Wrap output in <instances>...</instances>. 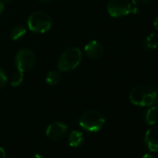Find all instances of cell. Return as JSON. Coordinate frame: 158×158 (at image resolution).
Segmentation results:
<instances>
[{"label":"cell","instance_id":"obj_1","mask_svg":"<svg viewBox=\"0 0 158 158\" xmlns=\"http://www.w3.org/2000/svg\"><path fill=\"white\" fill-rule=\"evenodd\" d=\"M156 91L147 85H139L133 88L129 93V101L137 106H152L157 101Z\"/></svg>","mask_w":158,"mask_h":158},{"label":"cell","instance_id":"obj_2","mask_svg":"<svg viewBox=\"0 0 158 158\" xmlns=\"http://www.w3.org/2000/svg\"><path fill=\"white\" fill-rule=\"evenodd\" d=\"M82 60V52L76 47L66 48L58 60V68L60 72H69L75 69Z\"/></svg>","mask_w":158,"mask_h":158},{"label":"cell","instance_id":"obj_3","mask_svg":"<svg viewBox=\"0 0 158 158\" xmlns=\"http://www.w3.org/2000/svg\"><path fill=\"white\" fill-rule=\"evenodd\" d=\"M105 124V118L103 114L97 110H89L85 112L80 119L79 125L80 127L89 132L100 131Z\"/></svg>","mask_w":158,"mask_h":158},{"label":"cell","instance_id":"obj_4","mask_svg":"<svg viewBox=\"0 0 158 158\" xmlns=\"http://www.w3.org/2000/svg\"><path fill=\"white\" fill-rule=\"evenodd\" d=\"M52 24L53 20L51 16L45 11H35L27 20L28 28L34 33H46L50 30Z\"/></svg>","mask_w":158,"mask_h":158},{"label":"cell","instance_id":"obj_5","mask_svg":"<svg viewBox=\"0 0 158 158\" xmlns=\"http://www.w3.org/2000/svg\"><path fill=\"white\" fill-rule=\"evenodd\" d=\"M36 62V57L33 50L23 48L18 51L15 57V64L19 71L23 73L29 72L34 69Z\"/></svg>","mask_w":158,"mask_h":158},{"label":"cell","instance_id":"obj_6","mask_svg":"<svg viewBox=\"0 0 158 158\" xmlns=\"http://www.w3.org/2000/svg\"><path fill=\"white\" fill-rule=\"evenodd\" d=\"M107 11L114 18H120L132 12V7L129 0H109Z\"/></svg>","mask_w":158,"mask_h":158},{"label":"cell","instance_id":"obj_7","mask_svg":"<svg viewBox=\"0 0 158 158\" xmlns=\"http://www.w3.org/2000/svg\"><path fill=\"white\" fill-rule=\"evenodd\" d=\"M68 127L61 122H53L51 123L46 131L47 137L51 140H60L62 139L67 133Z\"/></svg>","mask_w":158,"mask_h":158},{"label":"cell","instance_id":"obj_8","mask_svg":"<svg viewBox=\"0 0 158 158\" xmlns=\"http://www.w3.org/2000/svg\"><path fill=\"white\" fill-rule=\"evenodd\" d=\"M85 53L91 60H98L102 57L104 48L102 44L97 40H92L85 46Z\"/></svg>","mask_w":158,"mask_h":158},{"label":"cell","instance_id":"obj_9","mask_svg":"<svg viewBox=\"0 0 158 158\" xmlns=\"http://www.w3.org/2000/svg\"><path fill=\"white\" fill-rule=\"evenodd\" d=\"M144 140L151 152H158V126L147 130Z\"/></svg>","mask_w":158,"mask_h":158},{"label":"cell","instance_id":"obj_10","mask_svg":"<svg viewBox=\"0 0 158 158\" xmlns=\"http://www.w3.org/2000/svg\"><path fill=\"white\" fill-rule=\"evenodd\" d=\"M144 119L146 124H148L149 126H153L156 123H158V106L152 105L146 111Z\"/></svg>","mask_w":158,"mask_h":158},{"label":"cell","instance_id":"obj_11","mask_svg":"<svg viewBox=\"0 0 158 158\" xmlns=\"http://www.w3.org/2000/svg\"><path fill=\"white\" fill-rule=\"evenodd\" d=\"M84 142V135L78 130H73L69 135V144L71 147H79Z\"/></svg>","mask_w":158,"mask_h":158},{"label":"cell","instance_id":"obj_12","mask_svg":"<svg viewBox=\"0 0 158 158\" xmlns=\"http://www.w3.org/2000/svg\"><path fill=\"white\" fill-rule=\"evenodd\" d=\"M143 46L147 49H155L158 48V35L155 33L149 34L143 40Z\"/></svg>","mask_w":158,"mask_h":158},{"label":"cell","instance_id":"obj_13","mask_svg":"<svg viewBox=\"0 0 158 158\" xmlns=\"http://www.w3.org/2000/svg\"><path fill=\"white\" fill-rule=\"evenodd\" d=\"M60 79H61L60 73L59 71L53 70V71L48 72V73L46 77V82L49 86H56L60 83Z\"/></svg>","mask_w":158,"mask_h":158},{"label":"cell","instance_id":"obj_14","mask_svg":"<svg viewBox=\"0 0 158 158\" xmlns=\"http://www.w3.org/2000/svg\"><path fill=\"white\" fill-rule=\"evenodd\" d=\"M25 35H26V28L22 25H18L14 27L10 32V37L14 41L22 39Z\"/></svg>","mask_w":158,"mask_h":158},{"label":"cell","instance_id":"obj_15","mask_svg":"<svg viewBox=\"0 0 158 158\" xmlns=\"http://www.w3.org/2000/svg\"><path fill=\"white\" fill-rule=\"evenodd\" d=\"M23 73H24L18 70L16 73H14L11 75L10 82V85L12 87H18L23 83Z\"/></svg>","mask_w":158,"mask_h":158},{"label":"cell","instance_id":"obj_16","mask_svg":"<svg viewBox=\"0 0 158 158\" xmlns=\"http://www.w3.org/2000/svg\"><path fill=\"white\" fill-rule=\"evenodd\" d=\"M8 83V77L3 69L0 68V89H2Z\"/></svg>","mask_w":158,"mask_h":158},{"label":"cell","instance_id":"obj_17","mask_svg":"<svg viewBox=\"0 0 158 158\" xmlns=\"http://www.w3.org/2000/svg\"><path fill=\"white\" fill-rule=\"evenodd\" d=\"M149 1L150 0H132V4L136 8H139V7H143L146 4H148Z\"/></svg>","mask_w":158,"mask_h":158},{"label":"cell","instance_id":"obj_18","mask_svg":"<svg viewBox=\"0 0 158 158\" xmlns=\"http://www.w3.org/2000/svg\"><path fill=\"white\" fill-rule=\"evenodd\" d=\"M153 26L154 28L158 31V12L156 13L155 17H154V20H153Z\"/></svg>","mask_w":158,"mask_h":158},{"label":"cell","instance_id":"obj_19","mask_svg":"<svg viewBox=\"0 0 158 158\" xmlns=\"http://www.w3.org/2000/svg\"><path fill=\"white\" fill-rule=\"evenodd\" d=\"M4 9H5V3L2 0H0V15H1L4 11Z\"/></svg>","mask_w":158,"mask_h":158},{"label":"cell","instance_id":"obj_20","mask_svg":"<svg viewBox=\"0 0 158 158\" xmlns=\"http://www.w3.org/2000/svg\"><path fill=\"white\" fill-rule=\"evenodd\" d=\"M6 157H7V155H6L5 150L2 147H0V158H6Z\"/></svg>","mask_w":158,"mask_h":158},{"label":"cell","instance_id":"obj_21","mask_svg":"<svg viewBox=\"0 0 158 158\" xmlns=\"http://www.w3.org/2000/svg\"><path fill=\"white\" fill-rule=\"evenodd\" d=\"M141 158H153V156L152 154H150V153H145Z\"/></svg>","mask_w":158,"mask_h":158},{"label":"cell","instance_id":"obj_22","mask_svg":"<svg viewBox=\"0 0 158 158\" xmlns=\"http://www.w3.org/2000/svg\"><path fill=\"white\" fill-rule=\"evenodd\" d=\"M32 158H44L42 155H40V154H38V153H36V154H35Z\"/></svg>","mask_w":158,"mask_h":158},{"label":"cell","instance_id":"obj_23","mask_svg":"<svg viewBox=\"0 0 158 158\" xmlns=\"http://www.w3.org/2000/svg\"><path fill=\"white\" fill-rule=\"evenodd\" d=\"M39 1H41V2H50L51 0H39Z\"/></svg>","mask_w":158,"mask_h":158},{"label":"cell","instance_id":"obj_24","mask_svg":"<svg viewBox=\"0 0 158 158\" xmlns=\"http://www.w3.org/2000/svg\"><path fill=\"white\" fill-rule=\"evenodd\" d=\"M13 1V0H5V2L6 3H11Z\"/></svg>","mask_w":158,"mask_h":158},{"label":"cell","instance_id":"obj_25","mask_svg":"<svg viewBox=\"0 0 158 158\" xmlns=\"http://www.w3.org/2000/svg\"><path fill=\"white\" fill-rule=\"evenodd\" d=\"M156 94H157V98H158V88H157V91H156Z\"/></svg>","mask_w":158,"mask_h":158},{"label":"cell","instance_id":"obj_26","mask_svg":"<svg viewBox=\"0 0 158 158\" xmlns=\"http://www.w3.org/2000/svg\"><path fill=\"white\" fill-rule=\"evenodd\" d=\"M13 158H16V157H13Z\"/></svg>","mask_w":158,"mask_h":158}]
</instances>
